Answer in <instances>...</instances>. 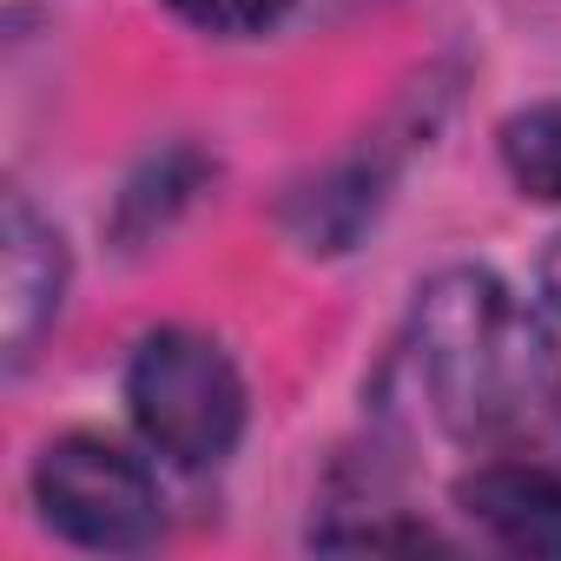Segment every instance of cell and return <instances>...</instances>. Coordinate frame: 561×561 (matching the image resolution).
<instances>
[{
    "instance_id": "obj_1",
    "label": "cell",
    "mask_w": 561,
    "mask_h": 561,
    "mask_svg": "<svg viewBox=\"0 0 561 561\" xmlns=\"http://www.w3.org/2000/svg\"><path fill=\"white\" fill-rule=\"evenodd\" d=\"M416 370L456 436H515L561 397V351L489 271H443L416 298Z\"/></svg>"
},
{
    "instance_id": "obj_2",
    "label": "cell",
    "mask_w": 561,
    "mask_h": 561,
    "mask_svg": "<svg viewBox=\"0 0 561 561\" xmlns=\"http://www.w3.org/2000/svg\"><path fill=\"white\" fill-rule=\"evenodd\" d=\"M126 410L159 456L205 469V462H225L244 430V383L211 337L152 331L126 370Z\"/></svg>"
},
{
    "instance_id": "obj_3",
    "label": "cell",
    "mask_w": 561,
    "mask_h": 561,
    "mask_svg": "<svg viewBox=\"0 0 561 561\" xmlns=\"http://www.w3.org/2000/svg\"><path fill=\"white\" fill-rule=\"evenodd\" d=\"M34 502L41 515L80 541V548H146L159 535V489L139 456H126L106 436H60L34 462Z\"/></svg>"
},
{
    "instance_id": "obj_4",
    "label": "cell",
    "mask_w": 561,
    "mask_h": 561,
    "mask_svg": "<svg viewBox=\"0 0 561 561\" xmlns=\"http://www.w3.org/2000/svg\"><path fill=\"white\" fill-rule=\"evenodd\" d=\"M60 291H67L60 231L14 192L8 218H0V337H8V364H27L34 344L54 331Z\"/></svg>"
},
{
    "instance_id": "obj_5",
    "label": "cell",
    "mask_w": 561,
    "mask_h": 561,
    "mask_svg": "<svg viewBox=\"0 0 561 561\" xmlns=\"http://www.w3.org/2000/svg\"><path fill=\"white\" fill-rule=\"evenodd\" d=\"M456 508L508 554H561V476L535 462H482L456 482Z\"/></svg>"
},
{
    "instance_id": "obj_6",
    "label": "cell",
    "mask_w": 561,
    "mask_h": 561,
    "mask_svg": "<svg viewBox=\"0 0 561 561\" xmlns=\"http://www.w3.org/2000/svg\"><path fill=\"white\" fill-rule=\"evenodd\" d=\"M502 159L528 198L561 205V100H541L502 126Z\"/></svg>"
},
{
    "instance_id": "obj_7",
    "label": "cell",
    "mask_w": 561,
    "mask_h": 561,
    "mask_svg": "<svg viewBox=\"0 0 561 561\" xmlns=\"http://www.w3.org/2000/svg\"><path fill=\"white\" fill-rule=\"evenodd\" d=\"M165 8L205 34H225V41H244V34H264L285 21L291 0H165Z\"/></svg>"
},
{
    "instance_id": "obj_8",
    "label": "cell",
    "mask_w": 561,
    "mask_h": 561,
    "mask_svg": "<svg viewBox=\"0 0 561 561\" xmlns=\"http://www.w3.org/2000/svg\"><path fill=\"white\" fill-rule=\"evenodd\" d=\"M541 298L561 311V238L548 244V257H541Z\"/></svg>"
}]
</instances>
